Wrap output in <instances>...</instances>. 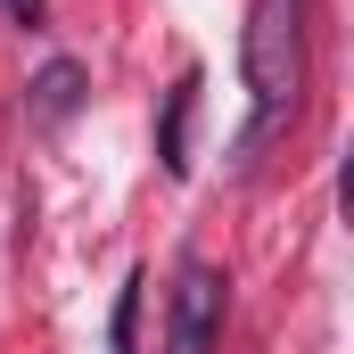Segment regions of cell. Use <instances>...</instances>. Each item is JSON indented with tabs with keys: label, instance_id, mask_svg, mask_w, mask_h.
<instances>
[{
	"label": "cell",
	"instance_id": "1",
	"mask_svg": "<svg viewBox=\"0 0 354 354\" xmlns=\"http://www.w3.org/2000/svg\"><path fill=\"white\" fill-rule=\"evenodd\" d=\"M239 66H248V99H256L239 149H256L272 124H288L297 99H305V0H248Z\"/></svg>",
	"mask_w": 354,
	"mask_h": 354
},
{
	"label": "cell",
	"instance_id": "2",
	"mask_svg": "<svg viewBox=\"0 0 354 354\" xmlns=\"http://www.w3.org/2000/svg\"><path fill=\"white\" fill-rule=\"evenodd\" d=\"M214 330H223V272H214V264H181L165 354H206V346H214Z\"/></svg>",
	"mask_w": 354,
	"mask_h": 354
},
{
	"label": "cell",
	"instance_id": "3",
	"mask_svg": "<svg viewBox=\"0 0 354 354\" xmlns=\"http://www.w3.org/2000/svg\"><path fill=\"white\" fill-rule=\"evenodd\" d=\"M75 107H83V66H75V58H50V66L25 83V115H33L41 132H58Z\"/></svg>",
	"mask_w": 354,
	"mask_h": 354
},
{
	"label": "cell",
	"instance_id": "4",
	"mask_svg": "<svg viewBox=\"0 0 354 354\" xmlns=\"http://www.w3.org/2000/svg\"><path fill=\"white\" fill-rule=\"evenodd\" d=\"M189 115H198V66L165 91V124H157V165H165L174 181L189 174Z\"/></svg>",
	"mask_w": 354,
	"mask_h": 354
},
{
	"label": "cell",
	"instance_id": "5",
	"mask_svg": "<svg viewBox=\"0 0 354 354\" xmlns=\"http://www.w3.org/2000/svg\"><path fill=\"white\" fill-rule=\"evenodd\" d=\"M140 288L149 280H124V297H115V330H107L115 354H140Z\"/></svg>",
	"mask_w": 354,
	"mask_h": 354
},
{
	"label": "cell",
	"instance_id": "6",
	"mask_svg": "<svg viewBox=\"0 0 354 354\" xmlns=\"http://www.w3.org/2000/svg\"><path fill=\"white\" fill-rule=\"evenodd\" d=\"M8 17L17 25H41V0H8Z\"/></svg>",
	"mask_w": 354,
	"mask_h": 354
}]
</instances>
